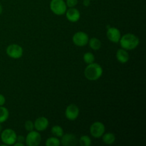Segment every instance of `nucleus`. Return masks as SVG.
Segmentation results:
<instances>
[{"label":"nucleus","mask_w":146,"mask_h":146,"mask_svg":"<svg viewBox=\"0 0 146 146\" xmlns=\"http://www.w3.org/2000/svg\"><path fill=\"white\" fill-rule=\"evenodd\" d=\"M119 42L121 48L127 51H131L138 47L139 45L140 39L135 34L128 33L121 37Z\"/></svg>","instance_id":"1"},{"label":"nucleus","mask_w":146,"mask_h":146,"mask_svg":"<svg viewBox=\"0 0 146 146\" xmlns=\"http://www.w3.org/2000/svg\"><path fill=\"white\" fill-rule=\"evenodd\" d=\"M104 70L101 66L97 63L88 64L84 70V76L89 81H96L103 75Z\"/></svg>","instance_id":"2"},{"label":"nucleus","mask_w":146,"mask_h":146,"mask_svg":"<svg viewBox=\"0 0 146 146\" xmlns=\"http://www.w3.org/2000/svg\"><path fill=\"white\" fill-rule=\"evenodd\" d=\"M17 133L11 128H7L1 132V140L5 145H12L17 142Z\"/></svg>","instance_id":"3"},{"label":"nucleus","mask_w":146,"mask_h":146,"mask_svg":"<svg viewBox=\"0 0 146 146\" xmlns=\"http://www.w3.org/2000/svg\"><path fill=\"white\" fill-rule=\"evenodd\" d=\"M50 9L54 14L58 16L64 15L67 10V6L64 0H51Z\"/></svg>","instance_id":"4"},{"label":"nucleus","mask_w":146,"mask_h":146,"mask_svg":"<svg viewBox=\"0 0 146 146\" xmlns=\"http://www.w3.org/2000/svg\"><path fill=\"white\" fill-rule=\"evenodd\" d=\"M6 53L10 58L18 59L23 56L24 50H23L22 47L19 44H12L7 46V49H6Z\"/></svg>","instance_id":"5"},{"label":"nucleus","mask_w":146,"mask_h":146,"mask_svg":"<svg viewBox=\"0 0 146 146\" xmlns=\"http://www.w3.org/2000/svg\"><path fill=\"white\" fill-rule=\"evenodd\" d=\"M41 136L38 131H31L25 138V144L28 146H38L41 143Z\"/></svg>","instance_id":"6"},{"label":"nucleus","mask_w":146,"mask_h":146,"mask_svg":"<svg viewBox=\"0 0 146 146\" xmlns=\"http://www.w3.org/2000/svg\"><path fill=\"white\" fill-rule=\"evenodd\" d=\"M106 128L103 123L100 121H96L91 124L90 127V133L91 135L95 138H99L105 133Z\"/></svg>","instance_id":"7"},{"label":"nucleus","mask_w":146,"mask_h":146,"mask_svg":"<svg viewBox=\"0 0 146 146\" xmlns=\"http://www.w3.org/2000/svg\"><path fill=\"white\" fill-rule=\"evenodd\" d=\"M88 40H89V37H88V34L84 31H78V32L75 33L72 38L74 44L77 46L80 47L85 46L86 45H87L88 43Z\"/></svg>","instance_id":"8"},{"label":"nucleus","mask_w":146,"mask_h":146,"mask_svg":"<svg viewBox=\"0 0 146 146\" xmlns=\"http://www.w3.org/2000/svg\"><path fill=\"white\" fill-rule=\"evenodd\" d=\"M79 108L76 104H70L66 107L65 111V116L69 121H75L79 115Z\"/></svg>","instance_id":"9"},{"label":"nucleus","mask_w":146,"mask_h":146,"mask_svg":"<svg viewBox=\"0 0 146 146\" xmlns=\"http://www.w3.org/2000/svg\"><path fill=\"white\" fill-rule=\"evenodd\" d=\"M107 38L113 43H118L121 37V31L115 27H108L106 32Z\"/></svg>","instance_id":"10"},{"label":"nucleus","mask_w":146,"mask_h":146,"mask_svg":"<svg viewBox=\"0 0 146 146\" xmlns=\"http://www.w3.org/2000/svg\"><path fill=\"white\" fill-rule=\"evenodd\" d=\"M61 138V144L64 146H75L78 143V139L72 133L64 134Z\"/></svg>","instance_id":"11"},{"label":"nucleus","mask_w":146,"mask_h":146,"mask_svg":"<svg viewBox=\"0 0 146 146\" xmlns=\"http://www.w3.org/2000/svg\"><path fill=\"white\" fill-rule=\"evenodd\" d=\"M34 129L36 130L38 132L46 131L49 125V121L47 119V118L44 116L38 117L36 119L34 122Z\"/></svg>","instance_id":"12"},{"label":"nucleus","mask_w":146,"mask_h":146,"mask_svg":"<svg viewBox=\"0 0 146 146\" xmlns=\"http://www.w3.org/2000/svg\"><path fill=\"white\" fill-rule=\"evenodd\" d=\"M65 14L67 19L71 22H77L81 17L80 11L74 7H71V8L67 9Z\"/></svg>","instance_id":"13"},{"label":"nucleus","mask_w":146,"mask_h":146,"mask_svg":"<svg viewBox=\"0 0 146 146\" xmlns=\"http://www.w3.org/2000/svg\"><path fill=\"white\" fill-rule=\"evenodd\" d=\"M117 60L118 62L121 63V64H125L129 61V54H128V51L124 48H120L116 51V54H115Z\"/></svg>","instance_id":"14"},{"label":"nucleus","mask_w":146,"mask_h":146,"mask_svg":"<svg viewBox=\"0 0 146 146\" xmlns=\"http://www.w3.org/2000/svg\"><path fill=\"white\" fill-rule=\"evenodd\" d=\"M88 44L89 46L91 47V49L94 50V51H98L101 48V40L98 39V38L96 37H93L88 40Z\"/></svg>","instance_id":"15"},{"label":"nucleus","mask_w":146,"mask_h":146,"mask_svg":"<svg viewBox=\"0 0 146 146\" xmlns=\"http://www.w3.org/2000/svg\"><path fill=\"white\" fill-rule=\"evenodd\" d=\"M103 142L106 145H111L115 141V136L112 133H106L102 135Z\"/></svg>","instance_id":"16"},{"label":"nucleus","mask_w":146,"mask_h":146,"mask_svg":"<svg viewBox=\"0 0 146 146\" xmlns=\"http://www.w3.org/2000/svg\"><path fill=\"white\" fill-rule=\"evenodd\" d=\"M9 116V112L7 108L2 106H0V123L5 122L7 121Z\"/></svg>","instance_id":"17"},{"label":"nucleus","mask_w":146,"mask_h":146,"mask_svg":"<svg viewBox=\"0 0 146 146\" xmlns=\"http://www.w3.org/2000/svg\"><path fill=\"white\" fill-rule=\"evenodd\" d=\"M51 133L57 138H61L64 134V129L60 125H54L51 128Z\"/></svg>","instance_id":"18"},{"label":"nucleus","mask_w":146,"mask_h":146,"mask_svg":"<svg viewBox=\"0 0 146 146\" xmlns=\"http://www.w3.org/2000/svg\"><path fill=\"white\" fill-rule=\"evenodd\" d=\"M60 145H61V141L56 136L47 138L46 141V146H59Z\"/></svg>","instance_id":"19"},{"label":"nucleus","mask_w":146,"mask_h":146,"mask_svg":"<svg viewBox=\"0 0 146 146\" xmlns=\"http://www.w3.org/2000/svg\"><path fill=\"white\" fill-rule=\"evenodd\" d=\"M81 146H90L91 145V139L88 135H82L78 141Z\"/></svg>","instance_id":"20"},{"label":"nucleus","mask_w":146,"mask_h":146,"mask_svg":"<svg viewBox=\"0 0 146 146\" xmlns=\"http://www.w3.org/2000/svg\"><path fill=\"white\" fill-rule=\"evenodd\" d=\"M84 62L86 63L87 64H92L95 61V56H94V54L91 52H86L84 54Z\"/></svg>","instance_id":"21"},{"label":"nucleus","mask_w":146,"mask_h":146,"mask_svg":"<svg viewBox=\"0 0 146 146\" xmlns=\"http://www.w3.org/2000/svg\"><path fill=\"white\" fill-rule=\"evenodd\" d=\"M24 128H25L26 131H31L34 129V122L31 121H27L24 123Z\"/></svg>","instance_id":"22"},{"label":"nucleus","mask_w":146,"mask_h":146,"mask_svg":"<svg viewBox=\"0 0 146 146\" xmlns=\"http://www.w3.org/2000/svg\"><path fill=\"white\" fill-rule=\"evenodd\" d=\"M66 4L67 7H68L69 8L75 7L78 4V0H66Z\"/></svg>","instance_id":"23"},{"label":"nucleus","mask_w":146,"mask_h":146,"mask_svg":"<svg viewBox=\"0 0 146 146\" xmlns=\"http://www.w3.org/2000/svg\"><path fill=\"white\" fill-rule=\"evenodd\" d=\"M6 103V98L4 96V95L0 94V106H2L5 104Z\"/></svg>","instance_id":"24"},{"label":"nucleus","mask_w":146,"mask_h":146,"mask_svg":"<svg viewBox=\"0 0 146 146\" xmlns=\"http://www.w3.org/2000/svg\"><path fill=\"white\" fill-rule=\"evenodd\" d=\"M17 141L18 142H21V143H24L25 142V138L22 135H19V136L17 137Z\"/></svg>","instance_id":"25"},{"label":"nucleus","mask_w":146,"mask_h":146,"mask_svg":"<svg viewBox=\"0 0 146 146\" xmlns=\"http://www.w3.org/2000/svg\"><path fill=\"white\" fill-rule=\"evenodd\" d=\"M90 1H91V0H84V1H83L84 6H85V7H88V6L90 5Z\"/></svg>","instance_id":"26"},{"label":"nucleus","mask_w":146,"mask_h":146,"mask_svg":"<svg viewBox=\"0 0 146 146\" xmlns=\"http://www.w3.org/2000/svg\"><path fill=\"white\" fill-rule=\"evenodd\" d=\"M14 146H24L25 145V143H24L18 142V141H17V142L14 144Z\"/></svg>","instance_id":"27"},{"label":"nucleus","mask_w":146,"mask_h":146,"mask_svg":"<svg viewBox=\"0 0 146 146\" xmlns=\"http://www.w3.org/2000/svg\"><path fill=\"white\" fill-rule=\"evenodd\" d=\"M2 11H3L2 6H1V4H0V15H1V13H2Z\"/></svg>","instance_id":"28"},{"label":"nucleus","mask_w":146,"mask_h":146,"mask_svg":"<svg viewBox=\"0 0 146 146\" xmlns=\"http://www.w3.org/2000/svg\"><path fill=\"white\" fill-rule=\"evenodd\" d=\"M1 131H2V126H1V123H0V133H1Z\"/></svg>","instance_id":"29"}]
</instances>
